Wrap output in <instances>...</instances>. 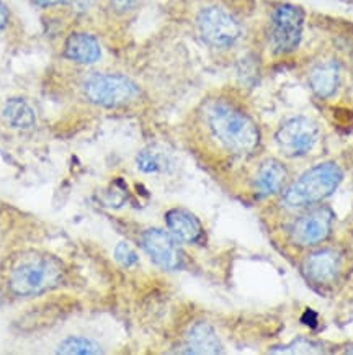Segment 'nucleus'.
Returning <instances> with one entry per match:
<instances>
[{
    "label": "nucleus",
    "instance_id": "nucleus-1",
    "mask_svg": "<svg viewBox=\"0 0 353 355\" xmlns=\"http://www.w3.org/2000/svg\"><path fill=\"white\" fill-rule=\"evenodd\" d=\"M198 123L208 143L228 157H248L260 146L255 120L237 100L226 95L206 98L198 110Z\"/></svg>",
    "mask_w": 353,
    "mask_h": 355
},
{
    "label": "nucleus",
    "instance_id": "nucleus-2",
    "mask_svg": "<svg viewBox=\"0 0 353 355\" xmlns=\"http://www.w3.org/2000/svg\"><path fill=\"white\" fill-rule=\"evenodd\" d=\"M64 272V263L59 257L39 250H28L13 259L7 268L6 284L13 297H38L61 285Z\"/></svg>",
    "mask_w": 353,
    "mask_h": 355
},
{
    "label": "nucleus",
    "instance_id": "nucleus-3",
    "mask_svg": "<svg viewBox=\"0 0 353 355\" xmlns=\"http://www.w3.org/2000/svg\"><path fill=\"white\" fill-rule=\"evenodd\" d=\"M342 180L343 169L337 162H320L284 187L282 202L289 210H306L329 198Z\"/></svg>",
    "mask_w": 353,
    "mask_h": 355
},
{
    "label": "nucleus",
    "instance_id": "nucleus-4",
    "mask_svg": "<svg viewBox=\"0 0 353 355\" xmlns=\"http://www.w3.org/2000/svg\"><path fill=\"white\" fill-rule=\"evenodd\" d=\"M80 94L95 107L125 108L141 98V89L133 79L115 72H90L80 82Z\"/></svg>",
    "mask_w": 353,
    "mask_h": 355
},
{
    "label": "nucleus",
    "instance_id": "nucleus-5",
    "mask_svg": "<svg viewBox=\"0 0 353 355\" xmlns=\"http://www.w3.org/2000/svg\"><path fill=\"white\" fill-rule=\"evenodd\" d=\"M197 31L208 46L229 49L242 36V26L233 13L219 6H208L197 15Z\"/></svg>",
    "mask_w": 353,
    "mask_h": 355
},
{
    "label": "nucleus",
    "instance_id": "nucleus-6",
    "mask_svg": "<svg viewBox=\"0 0 353 355\" xmlns=\"http://www.w3.org/2000/svg\"><path fill=\"white\" fill-rule=\"evenodd\" d=\"M305 30V10L293 3H282L271 13L269 44L277 56L291 54L300 46Z\"/></svg>",
    "mask_w": 353,
    "mask_h": 355
},
{
    "label": "nucleus",
    "instance_id": "nucleus-7",
    "mask_svg": "<svg viewBox=\"0 0 353 355\" xmlns=\"http://www.w3.org/2000/svg\"><path fill=\"white\" fill-rule=\"evenodd\" d=\"M334 226V213L327 207L302 210L288 226L289 243L298 248H316L329 239Z\"/></svg>",
    "mask_w": 353,
    "mask_h": 355
},
{
    "label": "nucleus",
    "instance_id": "nucleus-8",
    "mask_svg": "<svg viewBox=\"0 0 353 355\" xmlns=\"http://www.w3.org/2000/svg\"><path fill=\"white\" fill-rule=\"evenodd\" d=\"M320 136L318 123L307 116H293L280 125L275 144L284 157H305L316 148Z\"/></svg>",
    "mask_w": 353,
    "mask_h": 355
},
{
    "label": "nucleus",
    "instance_id": "nucleus-9",
    "mask_svg": "<svg viewBox=\"0 0 353 355\" xmlns=\"http://www.w3.org/2000/svg\"><path fill=\"white\" fill-rule=\"evenodd\" d=\"M343 257L336 249H316L302 261V275L318 288H329L342 275Z\"/></svg>",
    "mask_w": 353,
    "mask_h": 355
},
{
    "label": "nucleus",
    "instance_id": "nucleus-10",
    "mask_svg": "<svg viewBox=\"0 0 353 355\" xmlns=\"http://www.w3.org/2000/svg\"><path fill=\"white\" fill-rule=\"evenodd\" d=\"M141 245L149 259L164 270H176L183 266V252L179 241L169 231L149 227L141 234Z\"/></svg>",
    "mask_w": 353,
    "mask_h": 355
},
{
    "label": "nucleus",
    "instance_id": "nucleus-11",
    "mask_svg": "<svg viewBox=\"0 0 353 355\" xmlns=\"http://www.w3.org/2000/svg\"><path fill=\"white\" fill-rule=\"evenodd\" d=\"M289 172L287 164L275 157L262 161L253 171L251 179V190L257 198H270L282 193L288 185Z\"/></svg>",
    "mask_w": 353,
    "mask_h": 355
},
{
    "label": "nucleus",
    "instance_id": "nucleus-12",
    "mask_svg": "<svg viewBox=\"0 0 353 355\" xmlns=\"http://www.w3.org/2000/svg\"><path fill=\"white\" fill-rule=\"evenodd\" d=\"M62 56L80 66H92L100 61L102 46L98 40L87 31H74L67 36L62 46Z\"/></svg>",
    "mask_w": 353,
    "mask_h": 355
},
{
    "label": "nucleus",
    "instance_id": "nucleus-13",
    "mask_svg": "<svg viewBox=\"0 0 353 355\" xmlns=\"http://www.w3.org/2000/svg\"><path fill=\"white\" fill-rule=\"evenodd\" d=\"M167 231L183 244H198L205 239L200 220L185 208H172L165 213Z\"/></svg>",
    "mask_w": 353,
    "mask_h": 355
},
{
    "label": "nucleus",
    "instance_id": "nucleus-14",
    "mask_svg": "<svg viewBox=\"0 0 353 355\" xmlns=\"http://www.w3.org/2000/svg\"><path fill=\"white\" fill-rule=\"evenodd\" d=\"M342 72L336 59H324L311 67L307 82L312 94L319 98H330L341 87Z\"/></svg>",
    "mask_w": 353,
    "mask_h": 355
},
{
    "label": "nucleus",
    "instance_id": "nucleus-15",
    "mask_svg": "<svg viewBox=\"0 0 353 355\" xmlns=\"http://www.w3.org/2000/svg\"><path fill=\"white\" fill-rule=\"evenodd\" d=\"M187 354H221L223 343L216 334L215 327L208 322H194L185 334V349Z\"/></svg>",
    "mask_w": 353,
    "mask_h": 355
},
{
    "label": "nucleus",
    "instance_id": "nucleus-16",
    "mask_svg": "<svg viewBox=\"0 0 353 355\" xmlns=\"http://www.w3.org/2000/svg\"><path fill=\"white\" fill-rule=\"evenodd\" d=\"M3 120L10 128L31 130L36 125V113L30 102L24 97H12L2 108Z\"/></svg>",
    "mask_w": 353,
    "mask_h": 355
},
{
    "label": "nucleus",
    "instance_id": "nucleus-17",
    "mask_svg": "<svg viewBox=\"0 0 353 355\" xmlns=\"http://www.w3.org/2000/svg\"><path fill=\"white\" fill-rule=\"evenodd\" d=\"M136 167L143 174H165L174 167V157L165 149L151 146V148L143 149L136 157Z\"/></svg>",
    "mask_w": 353,
    "mask_h": 355
},
{
    "label": "nucleus",
    "instance_id": "nucleus-18",
    "mask_svg": "<svg viewBox=\"0 0 353 355\" xmlns=\"http://www.w3.org/2000/svg\"><path fill=\"white\" fill-rule=\"evenodd\" d=\"M57 354H77V355H97L103 354L102 345L93 339L82 336H69L57 345Z\"/></svg>",
    "mask_w": 353,
    "mask_h": 355
},
{
    "label": "nucleus",
    "instance_id": "nucleus-19",
    "mask_svg": "<svg viewBox=\"0 0 353 355\" xmlns=\"http://www.w3.org/2000/svg\"><path fill=\"white\" fill-rule=\"evenodd\" d=\"M115 259L120 266L128 268L133 267L134 263H138V254L134 252V249L128 243H118L115 248Z\"/></svg>",
    "mask_w": 353,
    "mask_h": 355
},
{
    "label": "nucleus",
    "instance_id": "nucleus-20",
    "mask_svg": "<svg viewBox=\"0 0 353 355\" xmlns=\"http://www.w3.org/2000/svg\"><path fill=\"white\" fill-rule=\"evenodd\" d=\"M108 2H110L113 12L118 13V15H126V13L136 10L143 0H108Z\"/></svg>",
    "mask_w": 353,
    "mask_h": 355
},
{
    "label": "nucleus",
    "instance_id": "nucleus-21",
    "mask_svg": "<svg viewBox=\"0 0 353 355\" xmlns=\"http://www.w3.org/2000/svg\"><path fill=\"white\" fill-rule=\"evenodd\" d=\"M316 344L314 343H309L307 339H302V340H296V343H293L291 345H288L287 352H316Z\"/></svg>",
    "mask_w": 353,
    "mask_h": 355
},
{
    "label": "nucleus",
    "instance_id": "nucleus-22",
    "mask_svg": "<svg viewBox=\"0 0 353 355\" xmlns=\"http://www.w3.org/2000/svg\"><path fill=\"white\" fill-rule=\"evenodd\" d=\"M10 10L8 7L3 3V0H0V36L6 33L8 25H10Z\"/></svg>",
    "mask_w": 353,
    "mask_h": 355
},
{
    "label": "nucleus",
    "instance_id": "nucleus-23",
    "mask_svg": "<svg viewBox=\"0 0 353 355\" xmlns=\"http://www.w3.org/2000/svg\"><path fill=\"white\" fill-rule=\"evenodd\" d=\"M31 2L39 8H54V7H62V6H72L74 0H31Z\"/></svg>",
    "mask_w": 353,
    "mask_h": 355
},
{
    "label": "nucleus",
    "instance_id": "nucleus-24",
    "mask_svg": "<svg viewBox=\"0 0 353 355\" xmlns=\"http://www.w3.org/2000/svg\"><path fill=\"white\" fill-rule=\"evenodd\" d=\"M2 303H3V293L0 291V304H2Z\"/></svg>",
    "mask_w": 353,
    "mask_h": 355
},
{
    "label": "nucleus",
    "instance_id": "nucleus-25",
    "mask_svg": "<svg viewBox=\"0 0 353 355\" xmlns=\"http://www.w3.org/2000/svg\"><path fill=\"white\" fill-rule=\"evenodd\" d=\"M348 354H353V349H350V350H348Z\"/></svg>",
    "mask_w": 353,
    "mask_h": 355
}]
</instances>
